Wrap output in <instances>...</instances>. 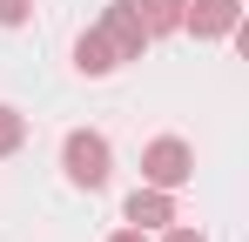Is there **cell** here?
<instances>
[{"mask_svg": "<svg viewBox=\"0 0 249 242\" xmlns=\"http://www.w3.org/2000/svg\"><path fill=\"white\" fill-rule=\"evenodd\" d=\"M128 222H135V229H162V222H175L168 189H135V195H128Z\"/></svg>", "mask_w": 249, "mask_h": 242, "instance_id": "5", "label": "cell"}, {"mask_svg": "<svg viewBox=\"0 0 249 242\" xmlns=\"http://www.w3.org/2000/svg\"><path fill=\"white\" fill-rule=\"evenodd\" d=\"M236 20H243V7H236V0H182V27H189L196 40L236 34Z\"/></svg>", "mask_w": 249, "mask_h": 242, "instance_id": "4", "label": "cell"}, {"mask_svg": "<svg viewBox=\"0 0 249 242\" xmlns=\"http://www.w3.org/2000/svg\"><path fill=\"white\" fill-rule=\"evenodd\" d=\"M142 175H148V189H182V182L196 175V155H189L175 135H162V141L142 148Z\"/></svg>", "mask_w": 249, "mask_h": 242, "instance_id": "2", "label": "cell"}, {"mask_svg": "<svg viewBox=\"0 0 249 242\" xmlns=\"http://www.w3.org/2000/svg\"><path fill=\"white\" fill-rule=\"evenodd\" d=\"M61 168H68L74 189H101V182H108V141L88 135V128H74V135L61 141Z\"/></svg>", "mask_w": 249, "mask_h": 242, "instance_id": "1", "label": "cell"}, {"mask_svg": "<svg viewBox=\"0 0 249 242\" xmlns=\"http://www.w3.org/2000/svg\"><path fill=\"white\" fill-rule=\"evenodd\" d=\"M27 14H34V0H0V27H20Z\"/></svg>", "mask_w": 249, "mask_h": 242, "instance_id": "9", "label": "cell"}, {"mask_svg": "<svg viewBox=\"0 0 249 242\" xmlns=\"http://www.w3.org/2000/svg\"><path fill=\"white\" fill-rule=\"evenodd\" d=\"M115 61H122V54L108 47V34H101V27H94V34H81V40H74V68H81V74H108Z\"/></svg>", "mask_w": 249, "mask_h": 242, "instance_id": "6", "label": "cell"}, {"mask_svg": "<svg viewBox=\"0 0 249 242\" xmlns=\"http://www.w3.org/2000/svg\"><path fill=\"white\" fill-rule=\"evenodd\" d=\"M108 242H148V236H142V229H122V236H108Z\"/></svg>", "mask_w": 249, "mask_h": 242, "instance_id": "11", "label": "cell"}, {"mask_svg": "<svg viewBox=\"0 0 249 242\" xmlns=\"http://www.w3.org/2000/svg\"><path fill=\"white\" fill-rule=\"evenodd\" d=\"M168 242H202V236H196V229H168Z\"/></svg>", "mask_w": 249, "mask_h": 242, "instance_id": "10", "label": "cell"}, {"mask_svg": "<svg viewBox=\"0 0 249 242\" xmlns=\"http://www.w3.org/2000/svg\"><path fill=\"white\" fill-rule=\"evenodd\" d=\"M20 135H27V121L14 115V108H0V155H14V148H20Z\"/></svg>", "mask_w": 249, "mask_h": 242, "instance_id": "8", "label": "cell"}, {"mask_svg": "<svg viewBox=\"0 0 249 242\" xmlns=\"http://www.w3.org/2000/svg\"><path fill=\"white\" fill-rule=\"evenodd\" d=\"M142 27H148V34L182 27V0H142Z\"/></svg>", "mask_w": 249, "mask_h": 242, "instance_id": "7", "label": "cell"}, {"mask_svg": "<svg viewBox=\"0 0 249 242\" xmlns=\"http://www.w3.org/2000/svg\"><path fill=\"white\" fill-rule=\"evenodd\" d=\"M101 34H108V47H115L122 61H142V47H148V27H142V7H135V0H115V7H108Z\"/></svg>", "mask_w": 249, "mask_h": 242, "instance_id": "3", "label": "cell"}]
</instances>
